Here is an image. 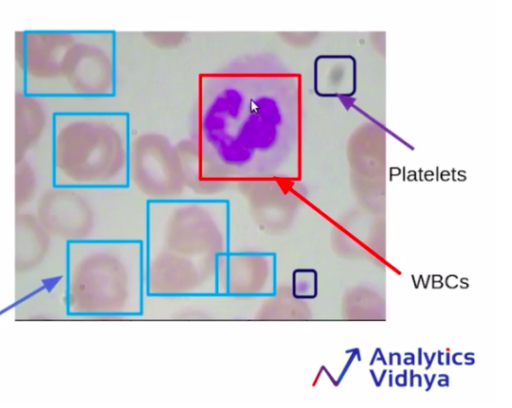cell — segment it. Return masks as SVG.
Instances as JSON below:
<instances>
[{"mask_svg":"<svg viewBox=\"0 0 512 408\" xmlns=\"http://www.w3.org/2000/svg\"><path fill=\"white\" fill-rule=\"evenodd\" d=\"M263 56L245 57L198 79L194 131L202 160L222 180L286 177L294 103Z\"/></svg>","mask_w":512,"mask_h":408,"instance_id":"6da1fadb","label":"cell"},{"mask_svg":"<svg viewBox=\"0 0 512 408\" xmlns=\"http://www.w3.org/2000/svg\"><path fill=\"white\" fill-rule=\"evenodd\" d=\"M145 299L143 242L106 240L66 243V315L136 317L143 314Z\"/></svg>","mask_w":512,"mask_h":408,"instance_id":"7a4b0ae2","label":"cell"},{"mask_svg":"<svg viewBox=\"0 0 512 408\" xmlns=\"http://www.w3.org/2000/svg\"><path fill=\"white\" fill-rule=\"evenodd\" d=\"M129 114L116 110L53 113L49 134L51 184L127 186Z\"/></svg>","mask_w":512,"mask_h":408,"instance_id":"3957f363","label":"cell"},{"mask_svg":"<svg viewBox=\"0 0 512 408\" xmlns=\"http://www.w3.org/2000/svg\"><path fill=\"white\" fill-rule=\"evenodd\" d=\"M57 241H144L147 202L128 186L72 187L49 184L32 207Z\"/></svg>","mask_w":512,"mask_h":408,"instance_id":"277c9868","label":"cell"},{"mask_svg":"<svg viewBox=\"0 0 512 408\" xmlns=\"http://www.w3.org/2000/svg\"><path fill=\"white\" fill-rule=\"evenodd\" d=\"M229 199L147 202L144 249L206 264L230 250Z\"/></svg>","mask_w":512,"mask_h":408,"instance_id":"5b68a950","label":"cell"},{"mask_svg":"<svg viewBox=\"0 0 512 408\" xmlns=\"http://www.w3.org/2000/svg\"><path fill=\"white\" fill-rule=\"evenodd\" d=\"M117 87L116 36L113 31H77L64 58L60 95L108 100Z\"/></svg>","mask_w":512,"mask_h":408,"instance_id":"8992f818","label":"cell"},{"mask_svg":"<svg viewBox=\"0 0 512 408\" xmlns=\"http://www.w3.org/2000/svg\"><path fill=\"white\" fill-rule=\"evenodd\" d=\"M127 186L146 202L189 197L176 142L160 131L131 134Z\"/></svg>","mask_w":512,"mask_h":408,"instance_id":"52a82bcc","label":"cell"},{"mask_svg":"<svg viewBox=\"0 0 512 408\" xmlns=\"http://www.w3.org/2000/svg\"><path fill=\"white\" fill-rule=\"evenodd\" d=\"M71 30H26L15 88L44 97L60 95L66 53L76 38Z\"/></svg>","mask_w":512,"mask_h":408,"instance_id":"ba28073f","label":"cell"},{"mask_svg":"<svg viewBox=\"0 0 512 408\" xmlns=\"http://www.w3.org/2000/svg\"><path fill=\"white\" fill-rule=\"evenodd\" d=\"M65 245L54 239L39 222L32 209L15 212L16 282L40 283L64 273Z\"/></svg>","mask_w":512,"mask_h":408,"instance_id":"9c48e42d","label":"cell"},{"mask_svg":"<svg viewBox=\"0 0 512 408\" xmlns=\"http://www.w3.org/2000/svg\"><path fill=\"white\" fill-rule=\"evenodd\" d=\"M276 257L267 251H232L217 260V295L266 298L276 291Z\"/></svg>","mask_w":512,"mask_h":408,"instance_id":"30bf717a","label":"cell"},{"mask_svg":"<svg viewBox=\"0 0 512 408\" xmlns=\"http://www.w3.org/2000/svg\"><path fill=\"white\" fill-rule=\"evenodd\" d=\"M53 113L47 97L15 88L14 161L31 155L48 138Z\"/></svg>","mask_w":512,"mask_h":408,"instance_id":"8fae6325","label":"cell"},{"mask_svg":"<svg viewBox=\"0 0 512 408\" xmlns=\"http://www.w3.org/2000/svg\"><path fill=\"white\" fill-rule=\"evenodd\" d=\"M188 196L203 199H228L234 184L220 179L202 160L192 136L176 142Z\"/></svg>","mask_w":512,"mask_h":408,"instance_id":"7c38bea8","label":"cell"},{"mask_svg":"<svg viewBox=\"0 0 512 408\" xmlns=\"http://www.w3.org/2000/svg\"><path fill=\"white\" fill-rule=\"evenodd\" d=\"M14 164L15 212L32 209L41 191L50 183L31 157L14 161Z\"/></svg>","mask_w":512,"mask_h":408,"instance_id":"4fadbf2b","label":"cell"},{"mask_svg":"<svg viewBox=\"0 0 512 408\" xmlns=\"http://www.w3.org/2000/svg\"><path fill=\"white\" fill-rule=\"evenodd\" d=\"M147 43L160 50H174L182 46L188 34L180 31H148L142 33Z\"/></svg>","mask_w":512,"mask_h":408,"instance_id":"5bb4252c","label":"cell"}]
</instances>
